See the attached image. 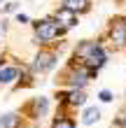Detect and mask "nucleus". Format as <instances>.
Listing matches in <instances>:
<instances>
[{
    "label": "nucleus",
    "mask_w": 126,
    "mask_h": 128,
    "mask_svg": "<svg viewBox=\"0 0 126 128\" xmlns=\"http://www.w3.org/2000/svg\"><path fill=\"white\" fill-rule=\"evenodd\" d=\"M77 54L86 61V65L91 68V72L93 70H98V68L105 63V51H103L98 44H93V42H86V44H82V47L77 49Z\"/></svg>",
    "instance_id": "f257e3e1"
},
{
    "label": "nucleus",
    "mask_w": 126,
    "mask_h": 128,
    "mask_svg": "<svg viewBox=\"0 0 126 128\" xmlns=\"http://www.w3.org/2000/svg\"><path fill=\"white\" fill-rule=\"evenodd\" d=\"M63 28L58 26V24H54V21H40L38 26H35V33H38V37L42 42H49V40H54V37H58V33H61Z\"/></svg>",
    "instance_id": "f03ea898"
},
{
    "label": "nucleus",
    "mask_w": 126,
    "mask_h": 128,
    "mask_svg": "<svg viewBox=\"0 0 126 128\" xmlns=\"http://www.w3.org/2000/svg\"><path fill=\"white\" fill-rule=\"evenodd\" d=\"M54 63H56V56L49 54V51H42V54H38V58H35V70L47 72V70L54 68Z\"/></svg>",
    "instance_id": "7ed1b4c3"
},
{
    "label": "nucleus",
    "mask_w": 126,
    "mask_h": 128,
    "mask_svg": "<svg viewBox=\"0 0 126 128\" xmlns=\"http://www.w3.org/2000/svg\"><path fill=\"white\" fill-rule=\"evenodd\" d=\"M17 77H19L17 68H0V84H12Z\"/></svg>",
    "instance_id": "20e7f679"
},
{
    "label": "nucleus",
    "mask_w": 126,
    "mask_h": 128,
    "mask_svg": "<svg viewBox=\"0 0 126 128\" xmlns=\"http://www.w3.org/2000/svg\"><path fill=\"white\" fill-rule=\"evenodd\" d=\"M112 40L117 44L126 42V24H112Z\"/></svg>",
    "instance_id": "39448f33"
},
{
    "label": "nucleus",
    "mask_w": 126,
    "mask_h": 128,
    "mask_svg": "<svg viewBox=\"0 0 126 128\" xmlns=\"http://www.w3.org/2000/svg\"><path fill=\"white\" fill-rule=\"evenodd\" d=\"M63 7H65V10H70V12H82V10H86V7H89V2H86V0H63Z\"/></svg>",
    "instance_id": "423d86ee"
},
{
    "label": "nucleus",
    "mask_w": 126,
    "mask_h": 128,
    "mask_svg": "<svg viewBox=\"0 0 126 128\" xmlns=\"http://www.w3.org/2000/svg\"><path fill=\"white\" fill-rule=\"evenodd\" d=\"M17 126H19L17 114H3L0 116V128H17Z\"/></svg>",
    "instance_id": "0eeeda50"
},
{
    "label": "nucleus",
    "mask_w": 126,
    "mask_h": 128,
    "mask_svg": "<svg viewBox=\"0 0 126 128\" xmlns=\"http://www.w3.org/2000/svg\"><path fill=\"white\" fill-rule=\"evenodd\" d=\"M98 119H100V110L89 107V110L84 112V119H82V121H84L86 126H91V124H96V121H98Z\"/></svg>",
    "instance_id": "6e6552de"
},
{
    "label": "nucleus",
    "mask_w": 126,
    "mask_h": 128,
    "mask_svg": "<svg viewBox=\"0 0 126 128\" xmlns=\"http://www.w3.org/2000/svg\"><path fill=\"white\" fill-rule=\"evenodd\" d=\"M56 16H58V21H65V26H75V21H77L75 16H72V12H70V10H65V7L56 14Z\"/></svg>",
    "instance_id": "1a4fd4ad"
},
{
    "label": "nucleus",
    "mask_w": 126,
    "mask_h": 128,
    "mask_svg": "<svg viewBox=\"0 0 126 128\" xmlns=\"http://www.w3.org/2000/svg\"><path fill=\"white\" fill-rule=\"evenodd\" d=\"M68 98H70V102H72V105H84V100H86L82 91H72Z\"/></svg>",
    "instance_id": "9d476101"
},
{
    "label": "nucleus",
    "mask_w": 126,
    "mask_h": 128,
    "mask_svg": "<svg viewBox=\"0 0 126 128\" xmlns=\"http://www.w3.org/2000/svg\"><path fill=\"white\" fill-rule=\"evenodd\" d=\"M35 110H38V114H44L47 112V98H38L35 100Z\"/></svg>",
    "instance_id": "9b49d317"
},
{
    "label": "nucleus",
    "mask_w": 126,
    "mask_h": 128,
    "mask_svg": "<svg viewBox=\"0 0 126 128\" xmlns=\"http://www.w3.org/2000/svg\"><path fill=\"white\" fill-rule=\"evenodd\" d=\"M54 128H75L72 126V121H68V119H61V121H56Z\"/></svg>",
    "instance_id": "f8f14e48"
},
{
    "label": "nucleus",
    "mask_w": 126,
    "mask_h": 128,
    "mask_svg": "<svg viewBox=\"0 0 126 128\" xmlns=\"http://www.w3.org/2000/svg\"><path fill=\"white\" fill-rule=\"evenodd\" d=\"M100 100L103 102H110V100H112V93H110V91H100Z\"/></svg>",
    "instance_id": "ddd939ff"
},
{
    "label": "nucleus",
    "mask_w": 126,
    "mask_h": 128,
    "mask_svg": "<svg viewBox=\"0 0 126 128\" xmlns=\"http://www.w3.org/2000/svg\"><path fill=\"white\" fill-rule=\"evenodd\" d=\"M121 126H124V128H126V119H124V124H121Z\"/></svg>",
    "instance_id": "4468645a"
},
{
    "label": "nucleus",
    "mask_w": 126,
    "mask_h": 128,
    "mask_svg": "<svg viewBox=\"0 0 126 128\" xmlns=\"http://www.w3.org/2000/svg\"><path fill=\"white\" fill-rule=\"evenodd\" d=\"M0 2H3V0H0Z\"/></svg>",
    "instance_id": "2eb2a0df"
}]
</instances>
